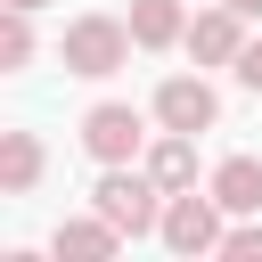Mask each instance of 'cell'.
Returning a JSON list of instances; mask_svg holds the SVG:
<instances>
[{"instance_id":"6da1fadb","label":"cell","mask_w":262,"mask_h":262,"mask_svg":"<svg viewBox=\"0 0 262 262\" xmlns=\"http://www.w3.org/2000/svg\"><path fill=\"white\" fill-rule=\"evenodd\" d=\"M90 205L123 229V237H147V229H164V188H156V172H131V164H98V188H90Z\"/></svg>"},{"instance_id":"7a4b0ae2","label":"cell","mask_w":262,"mask_h":262,"mask_svg":"<svg viewBox=\"0 0 262 262\" xmlns=\"http://www.w3.org/2000/svg\"><path fill=\"white\" fill-rule=\"evenodd\" d=\"M131 49H139V41H131V16H74V25H66V41H57L66 74H82V82L123 74V57H131Z\"/></svg>"},{"instance_id":"3957f363","label":"cell","mask_w":262,"mask_h":262,"mask_svg":"<svg viewBox=\"0 0 262 262\" xmlns=\"http://www.w3.org/2000/svg\"><path fill=\"white\" fill-rule=\"evenodd\" d=\"M156 237H164L172 254H221V196H213V188H205V196H196V188H172Z\"/></svg>"},{"instance_id":"277c9868","label":"cell","mask_w":262,"mask_h":262,"mask_svg":"<svg viewBox=\"0 0 262 262\" xmlns=\"http://www.w3.org/2000/svg\"><path fill=\"white\" fill-rule=\"evenodd\" d=\"M82 147H90V164H131V156L147 147V115L123 106V98H98V106L82 115Z\"/></svg>"},{"instance_id":"5b68a950","label":"cell","mask_w":262,"mask_h":262,"mask_svg":"<svg viewBox=\"0 0 262 262\" xmlns=\"http://www.w3.org/2000/svg\"><path fill=\"white\" fill-rule=\"evenodd\" d=\"M156 123H164V131H188V139H196V131H213V123H221L213 82H205V74H172V82L156 90Z\"/></svg>"},{"instance_id":"8992f818","label":"cell","mask_w":262,"mask_h":262,"mask_svg":"<svg viewBox=\"0 0 262 262\" xmlns=\"http://www.w3.org/2000/svg\"><path fill=\"white\" fill-rule=\"evenodd\" d=\"M196 66H237V49H246V16L221 0V8H205V16H188V41H180Z\"/></svg>"},{"instance_id":"52a82bcc","label":"cell","mask_w":262,"mask_h":262,"mask_svg":"<svg viewBox=\"0 0 262 262\" xmlns=\"http://www.w3.org/2000/svg\"><path fill=\"white\" fill-rule=\"evenodd\" d=\"M115 246H123V229L98 205H90V221H57V237H49V254H74V262H106Z\"/></svg>"},{"instance_id":"ba28073f","label":"cell","mask_w":262,"mask_h":262,"mask_svg":"<svg viewBox=\"0 0 262 262\" xmlns=\"http://www.w3.org/2000/svg\"><path fill=\"white\" fill-rule=\"evenodd\" d=\"M213 196H221V213H262V156H221Z\"/></svg>"},{"instance_id":"9c48e42d","label":"cell","mask_w":262,"mask_h":262,"mask_svg":"<svg viewBox=\"0 0 262 262\" xmlns=\"http://www.w3.org/2000/svg\"><path fill=\"white\" fill-rule=\"evenodd\" d=\"M147 172H156L164 196H172V188H196V139H188V131H164V139L147 147Z\"/></svg>"},{"instance_id":"30bf717a","label":"cell","mask_w":262,"mask_h":262,"mask_svg":"<svg viewBox=\"0 0 262 262\" xmlns=\"http://www.w3.org/2000/svg\"><path fill=\"white\" fill-rule=\"evenodd\" d=\"M131 41H139V49H172V41H188L180 0H131Z\"/></svg>"},{"instance_id":"8fae6325","label":"cell","mask_w":262,"mask_h":262,"mask_svg":"<svg viewBox=\"0 0 262 262\" xmlns=\"http://www.w3.org/2000/svg\"><path fill=\"white\" fill-rule=\"evenodd\" d=\"M33 180H41V139L33 131H0V188L25 196Z\"/></svg>"},{"instance_id":"7c38bea8","label":"cell","mask_w":262,"mask_h":262,"mask_svg":"<svg viewBox=\"0 0 262 262\" xmlns=\"http://www.w3.org/2000/svg\"><path fill=\"white\" fill-rule=\"evenodd\" d=\"M33 66V8H8L0 16V74H25Z\"/></svg>"},{"instance_id":"4fadbf2b","label":"cell","mask_w":262,"mask_h":262,"mask_svg":"<svg viewBox=\"0 0 262 262\" xmlns=\"http://www.w3.org/2000/svg\"><path fill=\"white\" fill-rule=\"evenodd\" d=\"M221 254H229V262H262V221L237 213V229H221Z\"/></svg>"},{"instance_id":"5bb4252c","label":"cell","mask_w":262,"mask_h":262,"mask_svg":"<svg viewBox=\"0 0 262 262\" xmlns=\"http://www.w3.org/2000/svg\"><path fill=\"white\" fill-rule=\"evenodd\" d=\"M237 82H246V90H262V41H246V49H237Z\"/></svg>"},{"instance_id":"9a60e30c","label":"cell","mask_w":262,"mask_h":262,"mask_svg":"<svg viewBox=\"0 0 262 262\" xmlns=\"http://www.w3.org/2000/svg\"><path fill=\"white\" fill-rule=\"evenodd\" d=\"M229 8H237V16H262V0H229Z\"/></svg>"},{"instance_id":"2e32d148","label":"cell","mask_w":262,"mask_h":262,"mask_svg":"<svg viewBox=\"0 0 262 262\" xmlns=\"http://www.w3.org/2000/svg\"><path fill=\"white\" fill-rule=\"evenodd\" d=\"M8 8H49V0H8Z\"/></svg>"}]
</instances>
